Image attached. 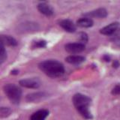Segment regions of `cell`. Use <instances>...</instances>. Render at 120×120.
<instances>
[{"mask_svg":"<svg viewBox=\"0 0 120 120\" xmlns=\"http://www.w3.org/2000/svg\"><path fill=\"white\" fill-rule=\"evenodd\" d=\"M38 67L47 76L52 78L59 77L65 72V68L62 64L53 59L41 62Z\"/></svg>","mask_w":120,"mask_h":120,"instance_id":"obj_1","label":"cell"},{"mask_svg":"<svg viewBox=\"0 0 120 120\" xmlns=\"http://www.w3.org/2000/svg\"><path fill=\"white\" fill-rule=\"evenodd\" d=\"M72 101L75 108L82 117L86 119H92V115L89 110L92 101L88 96L78 93L74 95Z\"/></svg>","mask_w":120,"mask_h":120,"instance_id":"obj_2","label":"cell"},{"mask_svg":"<svg viewBox=\"0 0 120 120\" xmlns=\"http://www.w3.org/2000/svg\"><path fill=\"white\" fill-rule=\"evenodd\" d=\"M4 92L11 103L14 104L20 103L22 96V91L17 86L11 83L6 84L4 86Z\"/></svg>","mask_w":120,"mask_h":120,"instance_id":"obj_3","label":"cell"},{"mask_svg":"<svg viewBox=\"0 0 120 120\" xmlns=\"http://www.w3.org/2000/svg\"><path fill=\"white\" fill-rule=\"evenodd\" d=\"M20 86L22 87L28 88V89H38L41 86V82L38 78L33 77V78H29V79H24L21 80L19 82Z\"/></svg>","mask_w":120,"mask_h":120,"instance_id":"obj_4","label":"cell"},{"mask_svg":"<svg viewBox=\"0 0 120 120\" xmlns=\"http://www.w3.org/2000/svg\"><path fill=\"white\" fill-rule=\"evenodd\" d=\"M65 50L69 53H79L85 50V44L82 43H69L65 45Z\"/></svg>","mask_w":120,"mask_h":120,"instance_id":"obj_5","label":"cell"},{"mask_svg":"<svg viewBox=\"0 0 120 120\" xmlns=\"http://www.w3.org/2000/svg\"><path fill=\"white\" fill-rule=\"evenodd\" d=\"M119 26V22H112V23L109 24L108 26L101 29L100 30V32L102 34V35H111L118 29Z\"/></svg>","mask_w":120,"mask_h":120,"instance_id":"obj_6","label":"cell"},{"mask_svg":"<svg viewBox=\"0 0 120 120\" xmlns=\"http://www.w3.org/2000/svg\"><path fill=\"white\" fill-rule=\"evenodd\" d=\"M60 26L68 32H74L76 31V26L70 20H62L59 22Z\"/></svg>","mask_w":120,"mask_h":120,"instance_id":"obj_7","label":"cell"},{"mask_svg":"<svg viewBox=\"0 0 120 120\" xmlns=\"http://www.w3.org/2000/svg\"><path fill=\"white\" fill-rule=\"evenodd\" d=\"M38 10L42 14L46 15V16L48 17L53 14V8L50 5H48L47 3H40L38 5Z\"/></svg>","mask_w":120,"mask_h":120,"instance_id":"obj_8","label":"cell"},{"mask_svg":"<svg viewBox=\"0 0 120 120\" xmlns=\"http://www.w3.org/2000/svg\"><path fill=\"white\" fill-rule=\"evenodd\" d=\"M0 44L3 46H17V41L14 38L8 35H0Z\"/></svg>","mask_w":120,"mask_h":120,"instance_id":"obj_9","label":"cell"},{"mask_svg":"<svg viewBox=\"0 0 120 120\" xmlns=\"http://www.w3.org/2000/svg\"><path fill=\"white\" fill-rule=\"evenodd\" d=\"M49 115V111L47 110H39L31 116L30 120H45Z\"/></svg>","mask_w":120,"mask_h":120,"instance_id":"obj_10","label":"cell"},{"mask_svg":"<svg viewBox=\"0 0 120 120\" xmlns=\"http://www.w3.org/2000/svg\"><path fill=\"white\" fill-rule=\"evenodd\" d=\"M86 16H89L96 18H104L107 16V11L105 8H98L91 12H89L85 14Z\"/></svg>","mask_w":120,"mask_h":120,"instance_id":"obj_11","label":"cell"},{"mask_svg":"<svg viewBox=\"0 0 120 120\" xmlns=\"http://www.w3.org/2000/svg\"><path fill=\"white\" fill-rule=\"evenodd\" d=\"M46 97V94L44 92H35L29 94L26 96V101L29 102H38Z\"/></svg>","mask_w":120,"mask_h":120,"instance_id":"obj_12","label":"cell"},{"mask_svg":"<svg viewBox=\"0 0 120 120\" xmlns=\"http://www.w3.org/2000/svg\"><path fill=\"white\" fill-rule=\"evenodd\" d=\"M66 62L72 65H79L85 61V58L82 56H77V55H71L68 56L65 59Z\"/></svg>","mask_w":120,"mask_h":120,"instance_id":"obj_13","label":"cell"},{"mask_svg":"<svg viewBox=\"0 0 120 120\" xmlns=\"http://www.w3.org/2000/svg\"><path fill=\"white\" fill-rule=\"evenodd\" d=\"M77 24L78 26L82 28H89L93 26V20L89 17H83L78 20Z\"/></svg>","mask_w":120,"mask_h":120,"instance_id":"obj_14","label":"cell"},{"mask_svg":"<svg viewBox=\"0 0 120 120\" xmlns=\"http://www.w3.org/2000/svg\"><path fill=\"white\" fill-rule=\"evenodd\" d=\"M7 58V52L5 50V46L0 44V65L5 61Z\"/></svg>","mask_w":120,"mask_h":120,"instance_id":"obj_15","label":"cell"},{"mask_svg":"<svg viewBox=\"0 0 120 120\" xmlns=\"http://www.w3.org/2000/svg\"><path fill=\"white\" fill-rule=\"evenodd\" d=\"M11 113V110L8 107H0V117L5 118L10 116Z\"/></svg>","mask_w":120,"mask_h":120,"instance_id":"obj_16","label":"cell"},{"mask_svg":"<svg viewBox=\"0 0 120 120\" xmlns=\"http://www.w3.org/2000/svg\"><path fill=\"white\" fill-rule=\"evenodd\" d=\"M47 44V42L45 41H36V42H34V45L33 47H35V48H42V47H44L46 46Z\"/></svg>","mask_w":120,"mask_h":120,"instance_id":"obj_17","label":"cell"},{"mask_svg":"<svg viewBox=\"0 0 120 120\" xmlns=\"http://www.w3.org/2000/svg\"><path fill=\"white\" fill-rule=\"evenodd\" d=\"M112 94L115 95H120V83L116 85L113 89H112Z\"/></svg>","mask_w":120,"mask_h":120,"instance_id":"obj_18","label":"cell"},{"mask_svg":"<svg viewBox=\"0 0 120 120\" xmlns=\"http://www.w3.org/2000/svg\"><path fill=\"white\" fill-rule=\"evenodd\" d=\"M80 39L82 42H86L88 40V37L86 33H81L80 34Z\"/></svg>","mask_w":120,"mask_h":120,"instance_id":"obj_19","label":"cell"},{"mask_svg":"<svg viewBox=\"0 0 120 120\" xmlns=\"http://www.w3.org/2000/svg\"><path fill=\"white\" fill-rule=\"evenodd\" d=\"M119 65V62L117 61H116L114 63H113V67H118Z\"/></svg>","mask_w":120,"mask_h":120,"instance_id":"obj_20","label":"cell"}]
</instances>
